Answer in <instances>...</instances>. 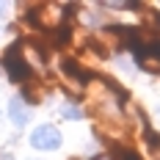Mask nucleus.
Here are the masks:
<instances>
[{"mask_svg": "<svg viewBox=\"0 0 160 160\" xmlns=\"http://www.w3.org/2000/svg\"><path fill=\"white\" fill-rule=\"evenodd\" d=\"M64 6H55V3H39V6H33V22L39 25V28H44V31L55 33L58 28H64Z\"/></svg>", "mask_w": 160, "mask_h": 160, "instance_id": "obj_1", "label": "nucleus"}, {"mask_svg": "<svg viewBox=\"0 0 160 160\" xmlns=\"http://www.w3.org/2000/svg\"><path fill=\"white\" fill-rule=\"evenodd\" d=\"M6 75L17 83H28L31 80V64L22 58V44H11L6 52Z\"/></svg>", "mask_w": 160, "mask_h": 160, "instance_id": "obj_2", "label": "nucleus"}, {"mask_svg": "<svg viewBox=\"0 0 160 160\" xmlns=\"http://www.w3.org/2000/svg\"><path fill=\"white\" fill-rule=\"evenodd\" d=\"M31 144L36 149H58L61 146V132L55 127H50V124H42L31 132Z\"/></svg>", "mask_w": 160, "mask_h": 160, "instance_id": "obj_3", "label": "nucleus"}, {"mask_svg": "<svg viewBox=\"0 0 160 160\" xmlns=\"http://www.w3.org/2000/svg\"><path fill=\"white\" fill-rule=\"evenodd\" d=\"M8 116H11V122H14L17 127H22V124H28V108H25V102L19 99V97H14L11 102H8Z\"/></svg>", "mask_w": 160, "mask_h": 160, "instance_id": "obj_4", "label": "nucleus"}, {"mask_svg": "<svg viewBox=\"0 0 160 160\" xmlns=\"http://www.w3.org/2000/svg\"><path fill=\"white\" fill-rule=\"evenodd\" d=\"M61 69H64L69 78H75L78 83H83V80H91V75L83 69V66H78V61H72V58H64V64H61Z\"/></svg>", "mask_w": 160, "mask_h": 160, "instance_id": "obj_5", "label": "nucleus"}, {"mask_svg": "<svg viewBox=\"0 0 160 160\" xmlns=\"http://www.w3.org/2000/svg\"><path fill=\"white\" fill-rule=\"evenodd\" d=\"M138 11H141V14H144V25L146 28H149V31H155V33H160V14L158 11H152V8H149V6H138Z\"/></svg>", "mask_w": 160, "mask_h": 160, "instance_id": "obj_6", "label": "nucleus"}, {"mask_svg": "<svg viewBox=\"0 0 160 160\" xmlns=\"http://www.w3.org/2000/svg\"><path fill=\"white\" fill-rule=\"evenodd\" d=\"M39 86H42V83H36L33 78L25 83V99H28V102H39V99L44 97V91H42Z\"/></svg>", "mask_w": 160, "mask_h": 160, "instance_id": "obj_7", "label": "nucleus"}, {"mask_svg": "<svg viewBox=\"0 0 160 160\" xmlns=\"http://www.w3.org/2000/svg\"><path fill=\"white\" fill-rule=\"evenodd\" d=\"M113 160H141V155H138V152H132V149H116Z\"/></svg>", "mask_w": 160, "mask_h": 160, "instance_id": "obj_8", "label": "nucleus"}, {"mask_svg": "<svg viewBox=\"0 0 160 160\" xmlns=\"http://www.w3.org/2000/svg\"><path fill=\"white\" fill-rule=\"evenodd\" d=\"M61 113H64L66 119H80V116H83V111H80V108H75V105H64V108H61Z\"/></svg>", "mask_w": 160, "mask_h": 160, "instance_id": "obj_9", "label": "nucleus"}, {"mask_svg": "<svg viewBox=\"0 0 160 160\" xmlns=\"http://www.w3.org/2000/svg\"><path fill=\"white\" fill-rule=\"evenodd\" d=\"M149 146H152V160H160V135H155L149 141Z\"/></svg>", "mask_w": 160, "mask_h": 160, "instance_id": "obj_10", "label": "nucleus"}, {"mask_svg": "<svg viewBox=\"0 0 160 160\" xmlns=\"http://www.w3.org/2000/svg\"><path fill=\"white\" fill-rule=\"evenodd\" d=\"M6 14V3H0V17Z\"/></svg>", "mask_w": 160, "mask_h": 160, "instance_id": "obj_11", "label": "nucleus"}]
</instances>
